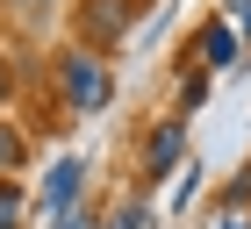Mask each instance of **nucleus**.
<instances>
[{
    "instance_id": "f257e3e1",
    "label": "nucleus",
    "mask_w": 251,
    "mask_h": 229,
    "mask_svg": "<svg viewBox=\"0 0 251 229\" xmlns=\"http://www.w3.org/2000/svg\"><path fill=\"white\" fill-rule=\"evenodd\" d=\"M58 86H65V100H72L79 114H94V108L115 100V79H108V65H100L94 50H65L58 57Z\"/></svg>"
},
{
    "instance_id": "f03ea898",
    "label": "nucleus",
    "mask_w": 251,
    "mask_h": 229,
    "mask_svg": "<svg viewBox=\"0 0 251 229\" xmlns=\"http://www.w3.org/2000/svg\"><path fill=\"white\" fill-rule=\"evenodd\" d=\"M122 22H129V0H86V7H79V29H86L94 43L122 36Z\"/></svg>"
},
{
    "instance_id": "7ed1b4c3",
    "label": "nucleus",
    "mask_w": 251,
    "mask_h": 229,
    "mask_svg": "<svg viewBox=\"0 0 251 229\" xmlns=\"http://www.w3.org/2000/svg\"><path fill=\"white\" fill-rule=\"evenodd\" d=\"M79 179H86V165H79V158H58V165H50V179H43V208H72V193H79Z\"/></svg>"
},
{
    "instance_id": "20e7f679",
    "label": "nucleus",
    "mask_w": 251,
    "mask_h": 229,
    "mask_svg": "<svg viewBox=\"0 0 251 229\" xmlns=\"http://www.w3.org/2000/svg\"><path fill=\"white\" fill-rule=\"evenodd\" d=\"M179 151H187V129H179V122H165V129L151 136V151H144V172H151V179H165V172L179 165Z\"/></svg>"
},
{
    "instance_id": "39448f33",
    "label": "nucleus",
    "mask_w": 251,
    "mask_h": 229,
    "mask_svg": "<svg viewBox=\"0 0 251 229\" xmlns=\"http://www.w3.org/2000/svg\"><path fill=\"white\" fill-rule=\"evenodd\" d=\"M201 57H208V65H230V57H237V36L223 29V22H208V29H201Z\"/></svg>"
},
{
    "instance_id": "423d86ee",
    "label": "nucleus",
    "mask_w": 251,
    "mask_h": 229,
    "mask_svg": "<svg viewBox=\"0 0 251 229\" xmlns=\"http://www.w3.org/2000/svg\"><path fill=\"white\" fill-rule=\"evenodd\" d=\"M108 229H151V208H144V201H122V208L108 215Z\"/></svg>"
},
{
    "instance_id": "0eeeda50",
    "label": "nucleus",
    "mask_w": 251,
    "mask_h": 229,
    "mask_svg": "<svg viewBox=\"0 0 251 229\" xmlns=\"http://www.w3.org/2000/svg\"><path fill=\"white\" fill-rule=\"evenodd\" d=\"M0 229H22V193L0 186Z\"/></svg>"
},
{
    "instance_id": "6e6552de",
    "label": "nucleus",
    "mask_w": 251,
    "mask_h": 229,
    "mask_svg": "<svg viewBox=\"0 0 251 229\" xmlns=\"http://www.w3.org/2000/svg\"><path fill=\"white\" fill-rule=\"evenodd\" d=\"M0 165H22V136L15 129H0Z\"/></svg>"
},
{
    "instance_id": "1a4fd4ad",
    "label": "nucleus",
    "mask_w": 251,
    "mask_h": 229,
    "mask_svg": "<svg viewBox=\"0 0 251 229\" xmlns=\"http://www.w3.org/2000/svg\"><path fill=\"white\" fill-rule=\"evenodd\" d=\"M58 229H94V215H86V208H65V215H58Z\"/></svg>"
},
{
    "instance_id": "9d476101",
    "label": "nucleus",
    "mask_w": 251,
    "mask_h": 229,
    "mask_svg": "<svg viewBox=\"0 0 251 229\" xmlns=\"http://www.w3.org/2000/svg\"><path fill=\"white\" fill-rule=\"evenodd\" d=\"M230 15H237V22H244V29H251V0H230Z\"/></svg>"
},
{
    "instance_id": "9b49d317",
    "label": "nucleus",
    "mask_w": 251,
    "mask_h": 229,
    "mask_svg": "<svg viewBox=\"0 0 251 229\" xmlns=\"http://www.w3.org/2000/svg\"><path fill=\"white\" fill-rule=\"evenodd\" d=\"M15 7H22V15H43V7H50V0H15Z\"/></svg>"
},
{
    "instance_id": "f8f14e48",
    "label": "nucleus",
    "mask_w": 251,
    "mask_h": 229,
    "mask_svg": "<svg viewBox=\"0 0 251 229\" xmlns=\"http://www.w3.org/2000/svg\"><path fill=\"white\" fill-rule=\"evenodd\" d=\"M223 229H244V215H237V208H230V215H223Z\"/></svg>"
},
{
    "instance_id": "ddd939ff",
    "label": "nucleus",
    "mask_w": 251,
    "mask_h": 229,
    "mask_svg": "<svg viewBox=\"0 0 251 229\" xmlns=\"http://www.w3.org/2000/svg\"><path fill=\"white\" fill-rule=\"evenodd\" d=\"M7 86H15V79H7V65H0V100H7Z\"/></svg>"
},
{
    "instance_id": "4468645a",
    "label": "nucleus",
    "mask_w": 251,
    "mask_h": 229,
    "mask_svg": "<svg viewBox=\"0 0 251 229\" xmlns=\"http://www.w3.org/2000/svg\"><path fill=\"white\" fill-rule=\"evenodd\" d=\"M244 186H251V179H244Z\"/></svg>"
}]
</instances>
